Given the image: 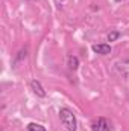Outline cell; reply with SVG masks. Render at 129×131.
<instances>
[{
    "label": "cell",
    "mask_w": 129,
    "mask_h": 131,
    "mask_svg": "<svg viewBox=\"0 0 129 131\" xmlns=\"http://www.w3.org/2000/svg\"><path fill=\"white\" fill-rule=\"evenodd\" d=\"M59 117H61V122H62V125L65 127L67 131H76L78 122H76V117H74V114L70 108H67V107L61 108L59 110Z\"/></svg>",
    "instance_id": "obj_1"
},
{
    "label": "cell",
    "mask_w": 129,
    "mask_h": 131,
    "mask_svg": "<svg viewBox=\"0 0 129 131\" xmlns=\"http://www.w3.org/2000/svg\"><path fill=\"white\" fill-rule=\"evenodd\" d=\"M91 130L93 131H112V128H111V124L105 117H97L96 121L91 124Z\"/></svg>",
    "instance_id": "obj_2"
},
{
    "label": "cell",
    "mask_w": 129,
    "mask_h": 131,
    "mask_svg": "<svg viewBox=\"0 0 129 131\" xmlns=\"http://www.w3.org/2000/svg\"><path fill=\"white\" fill-rule=\"evenodd\" d=\"M29 85H31V90H32V92L36 95V96H38V98H44V96H46V90L43 89V85H41V82H40V81L32 79Z\"/></svg>",
    "instance_id": "obj_3"
},
{
    "label": "cell",
    "mask_w": 129,
    "mask_h": 131,
    "mask_svg": "<svg viewBox=\"0 0 129 131\" xmlns=\"http://www.w3.org/2000/svg\"><path fill=\"white\" fill-rule=\"evenodd\" d=\"M93 52H96L99 55H108V53H111V46L109 44H93Z\"/></svg>",
    "instance_id": "obj_4"
},
{
    "label": "cell",
    "mask_w": 129,
    "mask_h": 131,
    "mask_svg": "<svg viewBox=\"0 0 129 131\" xmlns=\"http://www.w3.org/2000/svg\"><path fill=\"white\" fill-rule=\"evenodd\" d=\"M78 67H79V60H78V57L70 55V57H68V69H70V70H76Z\"/></svg>",
    "instance_id": "obj_5"
},
{
    "label": "cell",
    "mask_w": 129,
    "mask_h": 131,
    "mask_svg": "<svg viewBox=\"0 0 129 131\" xmlns=\"http://www.w3.org/2000/svg\"><path fill=\"white\" fill-rule=\"evenodd\" d=\"M28 131H46V127H43L40 124H35V122H31V124H28Z\"/></svg>",
    "instance_id": "obj_6"
},
{
    "label": "cell",
    "mask_w": 129,
    "mask_h": 131,
    "mask_svg": "<svg viewBox=\"0 0 129 131\" xmlns=\"http://www.w3.org/2000/svg\"><path fill=\"white\" fill-rule=\"evenodd\" d=\"M119 37H120V32L119 31H111V32L108 34V41H115Z\"/></svg>",
    "instance_id": "obj_7"
},
{
    "label": "cell",
    "mask_w": 129,
    "mask_h": 131,
    "mask_svg": "<svg viewBox=\"0 0 129 131\" xmlns=\"http://www.w3.org/2000/svg\"><path fill=\"white\" fill-rule=\"evenodd\" d=\"M115 2H122V0H115Z\"/></svg>",
    "instance_id": "obj_8"
}]
</instances>
